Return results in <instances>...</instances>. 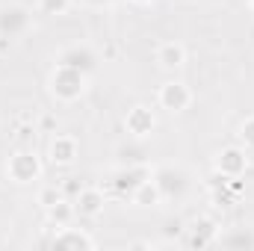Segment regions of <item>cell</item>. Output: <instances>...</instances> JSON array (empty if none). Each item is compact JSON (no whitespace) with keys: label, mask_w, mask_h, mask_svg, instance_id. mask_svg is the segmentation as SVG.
I'll list each match as a JSON object with an SVG mask.
<instances>
[{"label":"cell","mask_w":254,"mask_h":251,"mask_svg":"<svg viewBox=\"0 0 254 251\" xmlns=\"http://www.w3.org/2000/svg\"><path fill=\"white\" fill-rule=\"evenodd\" d=\"M222 234V225L213 219V216H195L187 228V246L192 249H207V246H216Z\"/></svg>","instance_id":"cell-9"},{"label":"cell","mask_w":254,"mask_h":251,"mask_svg":"<svg viewBox=\"0 0 254 251\" xmlns=\"http://www.w3.org/2000/svg\"><path fill=\"white\" fill-rule=\"evenodd\" d=\"M192 98H195V95H192V89L184 80H166V83L160 86V92H157L160 107L169 110V113H184V110H190Z\"/></svg>","instance_id":"cell-7"},{"label":"cell","mask_w":254,"mask_h":251,"mask_svg":"<svg viewBox=\"0 0 254 251\" xmlns=\"http://www.w3.org/2000/svg\"><path fill=\"white\" fill-rule=\"evenodd\" d=\"M48 246L51 249H83V251H92L98 249V243H95V237L89 234V231H83V228H71V225H65L60 228L51 240H48Z\"/></svg>","instance_id":"cell-10"},{"label":"cell","mask_w":254,"mask_h":251,"mask_svg":"<svg viewBox=\"0 0 254 251\" xmlns=\"http://www.w3.org/2000/svg\"><path fill=\"white\" fill-rule=\"evenodd\" d=\"M36 125H21L18 127V136H15V142H18V148H33V142H36Z\"/></svg>","instance_id":"cell-21"},{"label":"cell","mask_w":254,"mask_h":251,"mask_svg":"<svg viewBox=\"0 0 254 251\" xmlns=\"http://www.w3.org/2000/svg\"><path fill=\"white\" fill-rule=\"evenodd\" d=\"M48 89L57 101L63 104H74L86 95L89 89V74L77 71V68H68V65H54L51 71V80H48Z\"/></svg>","instance_id":"cell-1"},{"label":"cell","mask_w":254,"mask_h":251,"mask_svg":"<svg viewBox=\"0 0 254 251\" xmlns=\"http://www.w3.org/2000/svg\"><path fill=\"white\" fill-rule=\"evenodd\" d=\"M154 127H157V116H154L148 107L136 104V107H130V110H127V116H125L127 136H133V139H145V136H151V133H154Z\"/></svg>","instance_id":"cell-12"},{"label":"cell","mask_w":254,"mask_h":251,"mask_svg":"<svg viewBox=\"0 0 254 251\" xmlns=\"http://www.w3.org/2000/svg\"><path fill=\"white\" fill-rule=\"evenodd\" d=\"M45 213H48V222H51V225H57V228L71 225V222H74V216H77L74 201H68V198H63V201H60V204H54V207H48Z\"/></svg>","instance_id":"cell-15"},{"label":"cell","mask_w":254,"mask_h":251,"mask_svg":"<svg viewBox=\"0 0 254 251\" xmlns=\"http://www.w3.org/2000/svg\"><path fill=\"white\" fill-rule=\"evenodd\" d=\"M151 175H154V169L148 163H127L110 175V187L119 198H130L145 181H151Z\"/></svg>","instance_id":"cell-4"},{"label":"cell","mask_w":254,"mask_h":251,"mask_svg":"<svg viewBox=\"0 0 254 251\" xmlns=\"http://www.w3.org/2000/svg\"><path fill=\"white\" fill-rule=\"evenodd\" d=\"M86 6H92V9H107V6H113L116 0H83Z\"/></svg>","instance_id":"cell-22"},{"label":"cell","mask_w":254,"mask_h":251,"mask_svg":"<svg viewBox=\"0 0 254 251\" xmlns=\"http://www.w3.org/2000/svg\"><path fill=\"white\" fill-rule=\"evenodd\" d=\"M74 6V0H36V12L42 15H65Z\"/></svg>","instance_id":"cell-18"},{"label":"cell","mask_w":254,"mask_h":251,"mask_svg":"<svg viewBox=\"0 0 254 251\" xmlns=\"http://www.w3.org/2000/svg\"><path fill=\"white\" fill-rule=\"evenodd\" d=\"M6 178L12 184H33L42 178V160L33 148H18L9 154V163H6Z\"/></svg>","instance_id":"cell-3"},{"label":"cell","mask_w":254,"mask_h":251,"mask_svg":"<svg viewBox=\"0 0 254 251\" xmlns=\"http://www.w3.org/2000/svg\"><path fill=\"white\" fill-rule=\"evenodd\" d=\"M240 142H243V148L246 151H254V116H249L243 125H240Z\"/></svg>","instance_id":"cell-20"},{"label":"cell","mask_w":254,"mask_h":251,"mask_svg":"<svg viewBox=\"0 0 254 251\" xmlns=\"http://www.w3.org/2000/svg\"><path fill=\"white\" fill-rule=\"evenodd\" d=\"M57 65H68V68H77V71H83V74H95V68H98V54L92 51V45H86V42H77V45H68L63 48L60 54H57Z\"/></svg>","instance_id":"cell-8"},{"label":"cell","mask_w":254,"mask_h":251,"mask_svg":"<svg viewBox=\"0 0 254 251\" xmlns=\"http://www.w3.org/2000/svg\"><path fill=\"white\" fill-rule=\"evenodd\" d=\"M33 27V9L24 3H6L0 6V36L3 39H21Z\"/></svg>","instance_id":"cell-5"},{"label":"cell","mask_w":254,"mask_h":251,"mask_svg":"<svg viewBox=\"0 0 254 251\" xmlns=\"http://www.w3.org/2000/svg\"><path fill=\"white\" fill-rule=\"evenodd\" d=\"M249 6H252V9H254V0H249Z\"/></svg>","instance_id":"cell-24"},{"label":"cell","mask_w":254,"mask_h":251,"mask_svg":"<svg viewBox=\"0 0 254 251\" xmlns=\"http://www.w3.org/2000/svg\"><path fill=\"white\" fill-rule=\"evenodd\" d=\"M65 198V192L57 184H51V187H42L39 189V195H36V201L42 204V210H48V207H54V204H60Z\"/></svg>","instance_id":"cell-19"},{"label":"cell","mask_w":254,"mask_h":251,"mask_svg":"<svg viewBox=\"0 0 254 251\" xmlns=\"http://www.w3.org/2000/svg\"><path fill=\"white\" fill-rule=\"evenodd\" d=\"M104 204H107V195L101 187H83L74 198V210L83 219H98L104 213Z\"/></svg>","instance_id":"cell-13"},{"label":"cell","mask_w":254,"mask_h":251,"mask_svg":"<svg viewBox=\"0 0 254 251\" xmlns=\"http://www.w3.org/2000/svg\"><path fill=\"white\" fill-rule=\"evenodd\" d=\"M219 246H225V249H254V234H249L246 228H234L231 234H219V240H216Z\"/></svg>","instance_id":"cell-17"},{"label":"cell","mask_w":254,"mask_h":251,"mask_svg":"<svg viewBox=\"0 0 254 251\" xmlns=\"http://www.w3.org/2000/svg\"><path fill=\"white\" fill-rule=\"evenodd\" d=\"M213 169H216L219 175H225V178H237V181H240V178L249 172V151H246L243 145H228V148H222V151L216 154Z\"/></svg>","instance_id":"cell-6"},{"label":"cell","mask_w":254,"mask_h":251,"mask_svg":"<svg viewBox=\"0 0 254 251\" xmlns=\"http://www.w3.org/2000/svg\"><path fill=\"white\" fill-rule=\"evenodd\" d=\"M151 181L157 184L160 189V195H163V201H184L187 195H190L192 189V178L190 172L184 169V166H175V163H166V166H157L154 169V175H151Z\"/></svg>","instance_id":"cell-2"},{"label":"cell","mask_w":254,"mask_h":251,"mask_svg":"<svg viewBox=\"0 0 254 251\" xmlns=\"http://www.w3.org/2000/svg\"><path fill=\"white\" fill-rule=\"evenodd\" d=\"M136 3H151V0H136Z\"/></svg>","instance_id":"cell-23"},{"label":"cell","mask_w":254,"mask_h":251,"mask_svg":"<svg viewBox=\"0 0 254 251\" xmlns=\"http://www.w3.org/2000/svg\"><path fill=\"white\" fill-rule=\"evenodd\" d=\"M154 60L157 65L163 68V71H178V68H184L187 65V48L181 45V42H163L160 48H157V54H154Z\"/></svg>","instance_id":"cell-14"},{"label":"cell","mask_w":254,"mask_h":251,"mask_svg":"<svg viewBox=\"0 0 254 251\" xmlns=\"http://www.w3.org/2000/svg\"><path fill=\"white\" fill-rule=\"evenodd\" d=\"M77 154H80V142H77V136H71V133H57V136L51 139V145H48V157H51V163L60 166V169H68V166L77 160Z\"/></svg>","instance_id":"cell-11"},{"label":"cell","mask_w":254,"mask_h":251,"mask_svg":"<svg viewBox=\"0 0 254 251\" xmlns=\"http://www.w3.org/2000/svg\"><path fill=\"white\" fill-rule=\"evenodd\" d=\"M130 201H133L136 207H160V204H163V195H160V189H157L154 181H145L142 187L130 195Z\"/></svg>","instance_id":"cell-16"}]
</instances>
